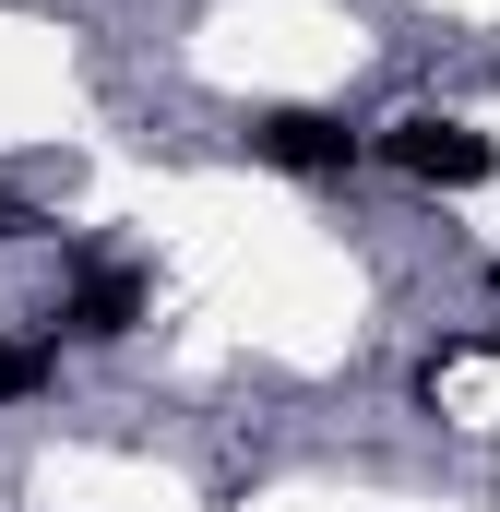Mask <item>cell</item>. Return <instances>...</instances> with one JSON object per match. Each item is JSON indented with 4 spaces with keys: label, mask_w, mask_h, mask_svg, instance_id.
<instances>
[{
    "label": "cell",
    "mask_w": 500,
    "mask_h": 512,
    "mask_svg": "<svg viewBox=\"0 0 500 512\" xmlns=\"http://www.w3.org/2000/svg\"><path fill=\"white\" fill-rule=\"evenodd\" d=\"M489 286H500V251H489Z\"/></svg>",
    "instance_id": "6"
},
{
    "label": "cell",
    "mask_w": 500,
    "mask_h": 512,
    "mask_svg": "<svg viewBox=\"0 0 500 512\" xmlns=\"http://www.w3.org/2000/svg\"><path fill=\"white\" fill-rule=\"evenodd\" d=\"M381 167L405 191H477V179H500V143L465 108H393L381 120Z\"/></svg>",
    "instance_id": "1"
},
{
    "label": "cell",
    "mask_w": 500,
    "mask_h": 512,
    "mask_svg": "<svg viewBox=\"0 0 500 512\" xmlns=\"http://www.w3.org/2000/svg\"><path fill=\"white\" fill-rule=\"evenodd\" d=\"M12 239H48V215H36L24 191H0V251H12Z\"/></svg>",
    "instance_id": "5"
},
{
    "label": "cell",
    "mask_w": 500,
    "mask_h": 512,
    "mask_svg": "<svg viewBox=\"0 0 500 512\" xmlns=\"http://www.w3.org/2000/svg\"><path fill=\"white\" fill-rule=\"evenodd\" d=\"M60 358H72V346H60L48 322H36V334H0V405H48V393H60Z\"/></svg>",
    "instance_id": "4"
},
{
    "label": "cell",
    "mask_w": 500,
    "mask_h": 512,
    "mask_svg": "<svg viewBox=\"0 0 500 512\" xmlns=\"http://www.w3.org/2000/svg\"><path fill=\"white\" fill-rule=\"evenodd\" d=\"M250 155L286 167V179H358L381 155V131L358 120V108H262V120H250Z\"/></svg>",
    "instance_id": "3"
},
{
    "label": "cell",
    "mask_w": 500,
    "mask_h": 512,
    "mask_svg": "<svg viewBox=\"0 0 500 512\" xmlns=\"http://www.w3.org/2000/svg\"><path fill=\"white\" fill-rule=\"evenodd\" d=\"M60 274H72V286H60V310H48V334H60V346H131V334H143V310H155V274H143V262H108L96 239H72Z\"/></svg>",
    "instance_id": "2"
}]
</instances>
